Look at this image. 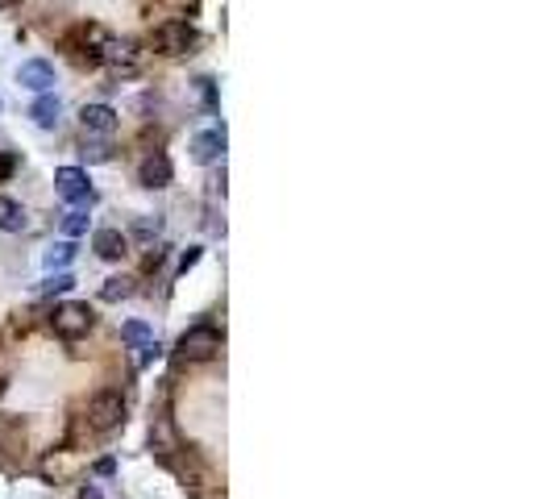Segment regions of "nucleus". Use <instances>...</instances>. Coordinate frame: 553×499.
<instances>
[{
    "label": "nucleus",
    "mask_w": 553,
    "mask_h": 499,
    "mask_svg": "<svg viewBox=\"0 0 553 499\" xmlns=\"http://www.w3.org/2000/svg\"><path fill=\"white\" fill-rule=\"evenodd\" d=\"M50 325H54V333L67 341L84 337V333H92V325H96V312L88 304H75V300H67V304L54 308V317H50Z\"/></svg>",
    "instance_id": "f257e3e1"
},
{
    "label": "nucleus",
    "mask_w": 553,
    "mask_h": 499,
    "mask_svg": "<svg viewBox=\"0 0 553 499\" xmlns=\"http://www.w3.org/2000/svg\"><path fill=\"white\" fill-rule=\"evenodd\" d=\"M125 420V400H121V391H96L92 403H88V425L96 428V433H109Z\"/></svg>",
    "instance_id": "f03ea898"
},
{
    "label": "nucleus",
    "mask_w": 553,
    "mask_h": 499,
    "mask_svg": "<svg viewBox=\"0 0 553 499\" xmlns=\"http://www.w3.org/2000/svg\"><path fill=\"white\" fill-rule=\"evenodd\" d=\"M180 358H188V362H208L213 353L221 350V333L213 329V325H192V329L180 337Z\"/></svg>",
    "instance_id": "7ed1b4c3"
},
{
    "label": "nucleus",
    "mask_w": 553,
    "mask_h": 499,
    "mask_svg": "<svg viewBox=\"0 0 553 499\" xmlns=\"http://www.w3.org/2000/svg\"><path fill=\"white\" fill-rule=\"evenodd\" d=\"M121 337H125L133 350H138V366H150L158 353H163L155 329H150V325H142V320H125V325H121Z\"/></svg>",
    "instance_id": "20e7f679"
},
{
    "label": "nucleus",
    "mask_w": 553,
    "mask_h": 499,
    "mask_svg": "<svg viewBox=\"0 0 553 499\" xmlns=\"http://www.w3.org/2000/svg\"><path fill=\"white\" fill-rule=\"evenodd\" d=\"M54 187H59V195H63V200H71V204L92 200V183H88V170L84 167H59V170H54Z\"/></svg>",
    "instance_id": "39448f33"
},
{
    "label": "nucleus",
    "mask_w": 553,
    "mask_h": 499,
    "mask_svg": "<svg viewBox=\"0 0 553 499\" xmlns=\"http://www.w3.org/2000/svg\"><path fill=\"white\" fill-rule=\"evenodd\" d=\"M196 46V29L188 21H167L158 29V50L163 54H188Z\"/></svg>",
    "instance_id": "423d86ee"
},
{
    "label": "nucleus",
    "mask_w": 553,
    "mask_h": 499,
    "mask_svg": "<svg viewBox=\"0 0 553 499\" xmlns=\"http://www.w3.org/2000/svg\"><path fill=\"white\" fill-rule=\"evenodd\" d=\"M17 84L21 87H29V92H50L54 87V62H46V59H29V62H21V71H17Z\"/></svg>",
    "instance_id": "0eeeda50"
},
{
    "label": "nucleus",
    "mask_w": 553,
    "mask_h": 499,
    "mask_svg": "<svg viewBox=\"0 0 553 499\" xmlns=\"http://www.w3.org/2000/svg\"><path fill=\"white\" fill-rule=\"evenodd\" d=\"M138 183L150 187V192H158V187H167L171 183V159L163 154V150H155V154H146L142 159V167H138Z\"/></svg>",
    "instance_id": "6e6552de"
},
{
    "label": "nucleus",
    "mask_w": 553,
    "mask_h": 499,
    "mask_svg": "<svg viewBox=\"0 0 553 499\" xmlns=\"http://www.w3.org/2000/svg\"><path fill=\"white\" fill-rule=\"evenodd\" d=\"M92 250H96V258H105V262H121V258L130 254V237L121 229H96Z\"/></svg>",
    "instance_id": "1a4fd4ad"
},
{
    "label": "nucleus",
    "mask_w": 553,
    "mask_h": 499,
    "mask_svg": "<svg viewBox=\"0 0 553 499\" xmlns=\"http://www.w3.org/2000/svg\"><path fill=\"white\" fill-rule=\"evenodd\" d=\"M80 125H84V134L109 137L113 129H117V112H113L109 104H84V112H80Z\"/></svg>",
    "instance_id": "9d476101"
},
{
    "label": "nucleus",
    "mask_w": 553,
    "mask_h": 499,
    "mask_svg": "<svg viewBox=\"0 0 553 499\" xmlns=\"http://www.w3.org/2000/svg\"><path fill=\"white\" fill-rule=\"evenodd\" d=\"M225 154V129H205V134L192 137V159L196 162H217Z\"/></svg>",
    "instance_id": "9b49d317"
},
{
    "label": "nucleus",
    "mask_w": 553,
    "mask_h": 499,
    "mask_svg": "<svg viewBox=\"0 0 553 499\" xmlns=\"http://www.w3.org/2000/svg\"><path fill=\"white\" fill-rule=\"evenodd\" d=\"M29 117H34V125H38V129H59L63 100L54 96V92H42V96L34 100V109H29Z\"/></svg>",
    "instance_id": "f8f14e48"
},
{
    "label": "nucleus",
    "mask_w": 553,
    "mask_h": 499,
    "mask_svg": "<svg viewBox=\"0 0 553 499\" xmlns=\"http://www.w3.org/2000/svg\"><path fill=\"white\" fill-rule=\"evenodd\" d=\"M25 225H29L25 208L17 204L13 195H0V229H4V233H21Z\"/></svg>",
    "instance_id": "ddd939ff"
},
{
    "label": "nucleus",
    "mask_w": 553,
    "mask_h": 499,
    "mask_svg": "<svg viewBox=\"0 0 553 499\" xmlns=\"http://www.w3.org/2000/svg\"><path fill=\"white\" fill-rule=\"evenodd\" d=\"M100 59L109 62V67H133V62H138V50H133V42H105Z\"/></svg>",
    "instance_id": "4468645a"
},
{
    "label": "nucleus",
    "mask_w": 553,
    "mask_h": 499,
    "mask_svg": "<svg viewBox=\"0 0 553 499\" xmlns=\"http://www.w3.org/2000/svg\"><path fill=\"white\" fill-rule=\"evenodd\" d=\"M130 295H133V279H109L100 287V300H105V304H117V300H130Z\"/></svg>",
    "instance_id": "2eb2a0df"
},
{
    "label": "nucleus",
    "mask_w": 553,
    "mask_h": 499,
    "mask_svg": "<svg viewBox=\"0 0 553 499\" xmlns=\"http://www.w3.org/2000/svg\"><path fill=\"white\" fill-rule=\"evenodd\" d=\"M71 258H75V242H59V245H50V250H46V258H42V262H46V267L54 270V267H67Z\"/></svg>",
    "instance_id": "dca6fc26"
},
{
    "label": "nucleus",
    "mask_w": 553,
    "mask_h": 499,
    "mask_svg": "<svg viewBox=\"0 0 553 499\" xmlns=\"http://www.w3.org/2000/svg\"><path fill=\"white\" fill-rule=\"evenodd\" d=\"M63 233H67V237L88 233V212H84V208H75V212H67V217H63Z\"/></svg>",
    "instance_id": "f3484780"
},
{
    "label": "nucleus",
    "mask_w": 553,
    "mask_h": 499,
    "mask_svg": "<svg viewBox=\"0 0 553 499\" xmlns=\"http://www.w3.org/2000/svg\"><path fill=\"white\" fill-rule=\"evenodd\" d=\"M71 287H75V275H67V270H59V275H50V279L42 283L46 295H63V292H71Z\"/></svg>",
    "instance_id": "a211bd4d"
},
{
    "label": "nucleus",
    "mask_w": 553,
    "mask_h": 499,
    "mask_svg": "<svg viewBox=\"0 0 553 499\" xmlns=\"http://www.w3.org/2000/svg\"><path fill=\"white\" fill-rule=\"evenodd\" d=\"M84 159H88V162H109V159H113V150L96 142V146H84Z\"/></svg>",
    "instance_id": "6ab92c4d"
},
{
    "label": "nucleus",
    "mask_w": 553,
    "mask_h": 499,
    "mask_svg": "<svg viewBox=\"0 0 553 499\" xmlns=\"http://www.w3.org/2000/svg\"><path fill=\"white\" fill-rule=\"evenodd\" d=\"M196 262H200V245H188V254L180 258V275H188V270H192Z\"/></svg>",
    "instance_id": "aec40b11"
},
{
    "label": "nucleus",
    "mask_w": 553,
    "mask_h": 499,
    "mask_svg": "<svg viewBox=\"0 0 553 499\" xmlns=\"http://www.w3.org/2000/svg\"><path fill=\"white\" fill-rule=\"evenodd\" d=\"M13 167H17V159H13V154H0V179L13 175Z\"/></svg>",
    "instance_id": "412c9836"
},
{
    "label": "nucleus",
    "mask_w": 553,
    "mask_h": 499,
    "mask_svg": "<svg viewBox=\"0 0 553 499\" xmlns=\"http://www.w3.org/2000/svg\"><path fill=\"white\" fill-rule=\"evenodd\" d=\"M133 229L142 233V237H150V233H158V220H155V225H150V220H138V225H133Z\"/></svg>",
    "instance_id": "4be33fe9"
},
{
    "label": "nucleus",
    "mask_w": 553,
    "mask_h": 499,
    "mask_svg": "<svg viewBox=\"0 0 553 499\" xmlns=\"http://www.w3.org/2000/svg\"><path fill=\"white\" fill-rule=\"evenodd\" d=\"M75 499H105V495H100V487H92V483H88V487L80 491V495H75Z\"/></svg>",
    "instance_id": "5701e85b"
},
{
    "label": "nucleus",
    "mask_w": 553,
    "mask_h": 499,
    "mask_svg": "<svg viewBox=\"0 0 553 499\" xmlns=\"http://www.w3.org/2000/svg\"><path fill=\"white\" fill-rule=\"evenodd\" d=\"M96 470H100V475H113V470H117V462H113V458H105V462H96Z\"/></svg>",
    "instance_id": "b1692460"
},
{
    "label": "nucleus",
    "mask_w": 553,
    "mask_h": 499,
    "mask_svg": "<svg viewBox=\"0 0 553 499\" xmlns=\"http://www.w3.org/2000/svg\"><path fill=\"white\" fill-rule=\"evenodd\" d=\"M13 4H21V0H0V9H13Z\"/></svg>",
    "instance_id": "393cba45"
},
{
    "label": "nucleus",
    "mask_w": 553,
    "mask_h": 499,
    "mask_svg": "<svg viewBox=\"0 0 553 499\" xmlns=\"http://www.w3.org/2000/svg\"><path fill=\"white\" fill-rule=\"evenodd\" d=\"M0 109H4V104H0Z\"/></svg>",
    "instance_id": "a878e982"
}]
</instances>
